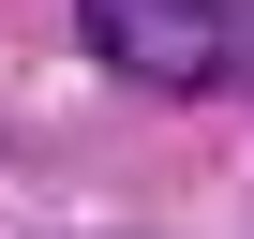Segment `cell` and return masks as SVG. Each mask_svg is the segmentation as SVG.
Here are the masks:
<instances>
[{
    "label": "cell",
    "mask_w": 254,
    "mask_h": 239,
    "mask_svg": "<svg viewBox=\"0 0 254 239\" xmlns=\"http://www.w3.org/2000/svg\"><path fill=\"white\" fill-rule=\"evenodd\" d=\"M75 45H90L105 75L165 90V105L254 90V0H75Z\"/></svg>",
    "instance_id": "cell-1"
}]
</instances>
